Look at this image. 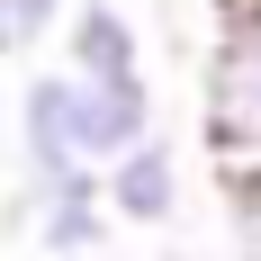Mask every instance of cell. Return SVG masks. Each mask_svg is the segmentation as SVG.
Instances as JSON below:
<instances>
[{
	"instance_id": "7a4b0ae2",
	"label": "cell",
	"mask_w": 261,
	"mask_h": 261,
	"mask_svg": "<svg viewBox=\"0 0 261 261\" xmlns=\"http://www.w3.org/2000/svg\"><path fill=\"white\" fill-rule=\"evenodd\" d=\"M27 234H36V252H45V261H90L108 234H117L108 171H99V162H81V171H63V180L27 189Z\"/></svg>"
},
{
	"instance_id": "277c9868",
	"label": "cell",
	"mask_w": 261,
	"mask_h": 261,
	"mask_svg": "<svg viewBox=\"0 0 261 261\" xmlns=\"http://www.w3.org/2000/svg\"><path fill=\"white\" fill-rule=\"evenodd\" d=\"M63 63L90 72V81H135V72H144L135 9H126V0H72V18H63Z\"/></svg>"
},
{
	"instance_id": "3957f363",
	"label": "cell",
	"mask_w": 261,
	"mask_h": 261,
	"mask_svg": "<svg viewBox=\"0 0 261 261\" xmlns=\"http://www.w3.org/2000/svg\"><path fill=\"white\" fill-rule=\"evenodd\" d=\"M108 207H117V225H171L180 216V144L162 126L108 162Z\"/></svg>"
},
{
	"instance_id": "5b68a950",
	"label": "cell",
	"mask_w": 261,
	"mask_h": 261,
	"mask_svg": "<svg viewBox=\"0 0 261 261\" xmlns=\"http://www.w3.org/2000/svg\"><path fill=\"white\" fill-rule=\"evenodd\" d=\"M90 81V72H81ZM81 135H90V162H117L126 144H144L153 135V81L135 72V81H90V99H81Z\"/></svg>"
},
{
	"instance_id": "8992f818",
	"label": "cell",
	"mask_w": 261,
	"mask_h": 261,
	"mask_svg": "<svg viewBox=\"0 0 261 261\" xmlns=\"http://www.w3.org/2000/svg\"><path fill=\"white\" fill-rule=\"evenodd\" d=\"M72 0H0V63L9 54H36L45 36H63Z\"/></svg>"
},
{
	"instance_id": "52a82bcc",
	"label": "cell",
	"mask_w": 261,
	"mask_h": 261,
	"mask_svg": "<svg viewBox=\"0 0 261 261\" xmlns=\"http://www.w3.org/2000/svg\"><path fill=\"white\" fill-rule=\"evenodd\" d=\"M162 261H189V252H162Z\"/></svg>"
},
{
	"instance_id": "6da1fadb",
	"label": "cell",
	"mask_w": 261,
	"mask_h": 261,
	"mask_svg": "<svg viewBox=\"0 0 261 261\" xmlns=\"http://www.w3.org/2000/svg\"><path fill=\"white\" fill-rule=\"evenodd\" d=\"M81 99H90V81L63 63V72H27L18 81V162H27V189L63 180L90 162V135H81Z\"/></svg>"
}]
</instances>
